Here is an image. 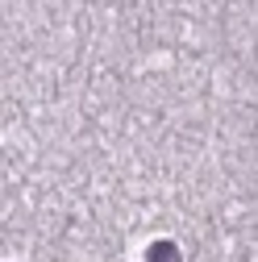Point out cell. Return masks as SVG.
I'll return each mask as SVG.
<instances>
[{"instance_id":"6da1fadb","label":"cell","mask_w":258,"mask_h":262,"mask_svg":"<svg viewBox=\"0 0 258 262\" xmlns=\"http://www.w3.org/2000/svg\"><path fill=\"white\" fill-rule=\"evenodd\" d=\"M150 262H179V254H175L167 242H158V246L150 250Z\"/></svg>"}]
</instances>
